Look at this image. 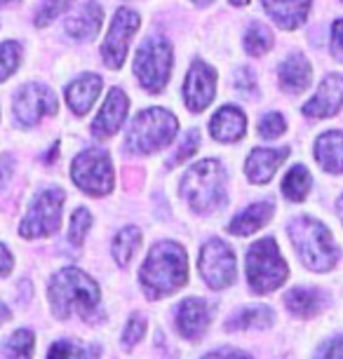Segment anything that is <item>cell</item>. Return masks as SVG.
<instances>
[{"instance_id":"cell-1","label":"cell","mask_w":343,"mask_h":359,"mask_svg":"<svg viewBox=\"0 0 343 359\" xmlns=\"http://www.w3.org/2000/svg\"><path fill=\"white\" fill-rule=\"evenodd\" d=\"M47 296H50L52 313L59 320L78 315L85 322H94V315L99 313V301H102L97 282L78 268H64L55 273Z\"/></svg>"},{"instance_id":"cell-2","label":"cell","mask_w":343,"mask_h":359,"mask_svg":"<svg viewBox=\"0 0 343 359\" xmlns=\"http://www.w3.org/2000/svg\"><path fill=\"white\" fill-rule=\"evenodd\" d=\"M188 280V259L177 242H158L141 266L139 282L151 301L179 291Z\"/></svg>"},{"instance_id":"cell-3","label":"cell","mask_w":343,"mask_h":359,"mask_svg":"<svg viewBox=\"0 0 343 359\" xmlns=\"http://www.w3.org/2000/svg\"><path fill=\"white\" fill-rule=\"evenodd\" d=\"M289 237L304 266L313 273H327L339 261V249L334 245L332 233L313 216H297L289 223Z\"/></svg>"},{"instance_id":"cell-4","label":"cell","mask_w":343,"mask_h":359,"mask_svg":"<svg viewBox=\"0 0 343 359\" xmlns=\"http://www.w3.org/2000/svg\"><path fill=\"white\" fill-rule=\"evenodd\" d=\"M181 193L195 214H212L226 202V172L217 160L193 165L181 181Z\"/></svg>"},{"instance_id":"cell-5","label":"cell","mask_w":343,"mask_h":359,"mask_svg":"<svg viewBox=\"0 0 343 359\" xmlns=\"http://www.w3.org/2000/svg\"><path fill=\"white\" fill-rule=\"evenodd\" d=\"M177 130V118L167 108H146L132 120L130 132H127V148L141 155L156 153L170 144Z\"/></svg>"},{"instance_id":"cell-6","label":"cell","mask_w":343,"mask_h":359,"mask_svg":"<svg viewBox=\"0 0 343 359\" xmlns=\"http://www.w3.org/2000/svg\"><path fill=\"white\" fill-rule=\"evenodd\" d=\"M287 275L289 268L280 256L278 242L273 237L254 242L247 252V280L254 294H271L280 284H285Z\"/></svg>"},{"instance_id":"cell-7","label":"cell","mask_w":343,"mask_h":359,"mask_svg":"<svg viewBox=\"0 0 343 359\" xmlns=\"http://www.w3.org/2000/svg\"><path fill=\"white\" fill-rule=\"evenodd\" d=\"M134 73L149 92H163L172 73V45L163 38H151L134 57Z\"/></svg>"},{"instance_id":"cell-8","label":"cell","mask_w":343,"mask_h":359,"mask_svg":"<svg viewBox=\"0 0 343 359\" xmlns=\"http://www.w3.org/2000/svg\"><path fill=\"white\" fill-rule=\"evenodd\" d=\"M71 176L87 195H97V198L109 195L113 188V165L109 153L102 148H87L73 160Z\"/></svg>"},{"instance_id":"cell-9","label":"cell","mask_w":343,"mask_h":359,"mask_svg":"<svg viewBox=\"0 0 343 359\" xmlns=\"http://www.w3.org/2000/svg\"><path fill=\"white\" fill-rule=\"evenodd\" d=\"M62 207H64V191L62 188H45L31 202V209L26 219L19 226V235L31 240V237H47L55 235L62 226Z\"/></svg>"},{"instance_id":"cell-10","label":"cell","mask_w":343,"mask_h":359,"mask_svg":"<svg viewBox=\"0 0 343 359\" xmlns=\"http://www.w3.org/2000/svg\"><path fill=\"white\" fill-rule=\"evenodd\" d=\"M200 275L210 289H226L235 282V254L224 240H210L200 252Z\"/></svg>"},{"instance_id":"cell-11","label":"cell","mask_w":343,"mask_h":359,"mask_svg":"<svg viewBox=\"0 0 343 359\" xmlns=\"http://www.w3.org/2000/svg\"><path fill=\"white\" fill-rule=\"evenodd\" d=\"M139 29V15L130 8H120L116 12L111 22V31L106 36V43L102 47L104 62L111 66V69H120L125 64L127 57V45H130L132 36Z\"/></svg>"},{"instance_id":"cell-12","label":"cell","mask_w":343,"mask_h":359,"mask_svg":"<svg viewBox=\"0 0 343 359\" xmlns=\"http://www.w3.org/2000/svg\"><path fill=\"white\" fill-rule=\"evenodd\" d=\"M57 113V94L47 85H24L15 99V118L24 127L40 123V118Z\"/></svg>"},{"instance_id":"cell-13","label":"cell","mask_w":343,"mask_h":359,"mask_svg":"<svg viewBox=\"0 0 343 359\" xmlns=\"http://www.w3.org/2000/svg\"><path fill=\"white\" fill-rule=\"evenodd\" d=\"M214 92H217V71L203 62H195L186 73L184 83V99L186 106L193 113L205 111L212 104Z\"/></svg>"},{"instance_id":"cell-14","label":"cell","mask_w":343,"mask_h":359,"mask_svg":"<svg viewBox=\"0 0 343 359\" xmlns=\"http://www.w3.org/2000/svg\"><path fill=\"white\" fill-rule=\"evenodd\" d=\"M127 111H130V99H127V94L120 90V87H113L109 92V97H106V104L102 106V111L94 118L92 134L97 139L113 137V134L123 127Z\"/></svg>"},{"instance_id":"cell-15","label":"cell","mask_w":343,"mask_h":359,"mask_svg":"<svg viewBox=\"0 0 343 359\" xmlns=\"http://www.w3.org/2000/svg\"><path fill=\"white\" fill-rule=\"evenodd\" d=\"M212 322V306L205 298H186L177 310V329L188 341L203 338Z\"/></svg>"},{"instance_id":"cell-16","label":"cell","mask_w":343,"mask_h":359,"mask_svg":"<svg viewBox=\"0 0 343 359\" xmlns=\"http://www.w3.org/2000/svg\"><path fill=\"white\" fill-rule=\"evenodd\" d=\"M343 108V76H327L318 87L315 97L304 106V115L308 118H332Z\"/></svg>"},{"instance_id":"cell-17","label":"cell","mask_w":343,"mask_h":359,"mask_svg":"<svg viewBox=\"0 0 343 359\" xmlns=\"http://www.w3.org/2000/svg\"><path fill=\"white\" fill-rule=\"evenodd\" d=\"M289 155V148H254L247 158L245 174L252 184H268Z\"/></svg>"},{"instance_id":"cell-18","label":"cell","mask_w":343,"mask_h":359,"mask_svg":"<svg viewBox=\"0 0 343 359\" xmlns=\"http://www.w3.org/2000/svg\"><path fill=\"white\" fill-rule=\"evenodd\" d=\"M104 22V12L99 8V3L87 0L80 10H76L73 15L66 19V33L73 40H92L102 29Z\"/></svg>"},{"instance_id":"cell-19","label":"cell","mask_w":343,"mask_h":359,"mask_svg":"<svg viewBox=\"0 0 343 359\" xmlns=\"http://www.w3.org/2000/svg\"><path fill=\"white\" fill-rule=\"evenodd\" d=\"M245 130H247V120H245V113H242L238 106L219 108L210 123L212 137L217 141H224V144H233V141L242 139Z\"/></svg>"},{"instance_id":"cell-20","label":"cell","mask_w":343,"mask_h":359,"mask_svg":"<svg viewBox=\"0 0 343 359\" xmlns=\"http://www.w3.org/2000/svg\"><path fill=\"white\" fill-rule=\"evenodd\" d=\"M273 22L282 29H299L308 19L311 0H261Z\"/></svg>"},{"instance_id":"cell-21","label":"cell","mask_w":343,"mask_h":359,"mask_svg":"<svg viewBox=\"0 0 343 359\" xmlns=\"http://www.w3.org/2000/svg\"><path fill=\"white\" fill-rule=\"evenodd\" d=\"M99 92H102V78L85 73L78 80H73L66 90V104L76 115H85L92 108V104L97 101Z\"/></svg>"},{"instance_id":"cell-22","label":"cell","mask_w":343,"mask_h":359,"mask_svg":"<svg viewBox=\"0 0 343 359\" xmlns=\"http://www.w3.org/2000/svg\"><path fill=\"white\" fill-rule=\"evenodd\" d=\"M313 69L304 54H289L280 66V85L289 94H301L311 85Z\"/></svg>"},{"instance_id":"cell-23","label":"cell","mask_w":343,"mask_h":359,"mask_svg":"<svg viewBox=\"0 0 343 359\" xmlns=\"http://www.w3.org/2000/svg\"><path fill=\"white\" fill-rule=\"evenodd\" d=\"M271 219H273V202H257V205L247 207L245 212L235 216L231 221V226H228V233H233L238 237L254 235Z\"/></svg>"},{"instance_id":"cell-24","label":"cell","mask_w":343,"mask_h":359,"mask_svg":"<svg viewBox=\"0 0 343 359\" xmlns=\"http://www.w3.org/2000/svg\"><path fill=\"white\" fill-rule=\"evenodd\" d=\"M315 160L325 172L343 174V134L341 132H327L322 134L315 144Z\"/></svg>"},{"instance_id":"cell-25","label":"cell","mask_w":343,"mask_h":359,"mask_svg":"<svg viewBox=\"0 0 343 359\" xmlns=\"http://www.w3.org/2000/svg\"><path fill=\"white\" fill-rule=\"evenodd\" d=\"M285 303L297 317H301V320H308V317H315L322 308H325L327 298L318 289H301V287H297V289H292L285 296Z\"/></svg>"},{"instance_id":"cell-26","label":"cell","mask_w":343,"mask_h":359,"mask_svg":"<svg viewBox=\"0 0 343 359\" xmlns=\"http://www.w3.org/2000/svg\"><path fill=\"white\" fill-rule=\"evenodd\" d=\"M271 308H245L233 317H228L226 329L228 331H240V329H268L273 324Z\"/></svg>"},{"instance_id":"cell-27","label":"cell","mask_w":343,"mask_h":359,"mask_svg":"<svg viewBox=\"0 0 343 359\" xmlns=\"http://www.w3.org/2000/svg\"><path fill=\"white\" fill-rule=\"evenodd\" d=\"M141 245V230L137 226H127L113 237V259L118 266H130L132 256L137 254V249Z\"/></svg>"},{"instance_id":"cell-28","label":"cell","mask_w":343,"mask_h":359,"mask_svg":"<svg viewBox=\"0 0 343 359\" xmlns=\"http://www.w3.org/2000/svg\"><path fill=\"white\" fill-rule=\"evenodd\" d=\"M36 352V334L31 329L15 331L3 345V359H33Z\"/></svg>"},{"instance_id":"cell-29","label":"cell","mask_w":343,"mask_h":359,"mask_svg":"<svg viewBox=\"0 0 343 359\" xmlns=\"http://www.w3.org/2000/svg\"><path fill=\"white\" fill-rule=\"evenodd\" d=\"M308 191H311V174H308V169L304 165L289 169L285 181H282V193H285V198L292 202H301L308 195Z\"/></svg>"},{"instance_id":"cell-30","label":"cell","mask_w":343,"mask_h":359,"mask_svg":"<svg viewBox=\"0 0 343 359\" xmlns=\"http://www.w3.org/2000/svg\"><path fill=\"white\" fill-rule=\"evenodd\" d=\"M47 359H99V348L78 345L73 341H57L47 352Z\"/></svg>"},{"instance_id":"cell-31","label":"cell","mask_w":343,"mask_h":359,"mask_svg":"<svg viewBox=\"0 0 343 359\" xmlns=\"http://www.w3.org/2000/svg\"><path fill=\"white\" fill-rule=\"evenodd\" d=\"M273 47V33L264 24H252L245 33V50L252 57H261Z\"/></svg>"},{"instance_id":"cell-32","label":"cell","mask_w":343,"mask_h":359,"mask_svg":"<svg viewBox=\"0 0 343 359\" xmlns=\"http://www.w3.org/2000/svg\"><path fill=\"white\" fill-rule=\"evenodd\" d=\"M19 62H22V47L17 43L0 45V83H5L19 69Z\"/></svg>"},{"instance_id":"cell-33","label":"cell","mask_w":343,"mask_h":359,"mask_svg":"<svg viewBox=\"0 0 343 359\" xmlns=\"http://www.w3.org/2000/svg\"><path fill=\"white\" fill-rule=\"evenodd\" d=\"M90 226H92V214L87 212V209H83V207L76 209V212H73V216H71V230H69L71 245H76V247L83 245Z\"/></svg>"},{"instance_id":"cell-34","label":"cell","mask_w":343,"mask_h":359,"mask_svg":"<svg viewBox=\"0 0 343 359\" xmlns=\"http://www.w3.org/2000/svg\"><path fill=\"white\" fill-rule=\"evenodd\" d=\"M198 148H200V132L198 130H191L184 137V144L179 146V151L172 155L170 162H167V169H174V167H179V165H184L186 160L193 158Z\"/></svg>"},{"instance_id":"cell-35","label":"cell","mask_w":343,"mask_h":359,"mask_svg":"<svg viewBox=\"0 0 343 359\" xmlns=\"http://www.w3.org/2000/svg\"><path fill=\"white\" fill-rule=\"evenodd\" d=\"M73 5V0H45L43 3V10L38 12V17H36V26H47V24H52L59 15H64L66 10H69Z\"/></svg>"},{"instance_id":"cell-36","label":"cell","mask_w":343,"mask_h":359,"mask_svg":"<svg viewBox=\"0 0 343 359\" xmlns=\"http://www.w3.org/2000/svg\"><path fill=\"white\" fill-rule=\"evenodd\" d=\"M287 130V123L280 113H266L259 123V134L264 139H278L280 134H285Z\"/></svg>"},{"instance_id":"cell-37","label":"cell","mask_w":343,"mask_h":359,"mask_svg":"<svg viewBox=\"0 0 343 359\" xmlns=\"http://www.w3.org/2000/svg\"><path fill=\"white\" fill-rule=\"evenodd\" d=\"M144 336H146V322L141 320V317H130V322H127V327H125V334H123V345L125 348H132V345H137Z\"/></svg>"},{"instance_id":"cell-38","label":"cell","mask_w":343,"mask_h":359,"mask_svg":"<svg viewBox=\"0 0 343 359\" xmlns=\"http://www.w3.org/2000/svg\"><path fill=\"white\" fill-rule=\"evenodd\" d=\"M315 359H343V334L329 338V341L318 350Z\"/></svg>"},{"instance_id":"cell-39","label":"cell","mask_w":343,"mask_h":359,"mask_svg":"<svg viewBox=\"0 0 343 359\" xmlns=\"http://www.w3.org/2000/svg\"><path fill=\"white\" fill-rule=\"evenodd\" d=\"M332 54L336 59H343V19L332 26Z\"/></svg>"},{"instance_id":"cell-40","label":"cell","mask_w":343,"mask_h":359,"mask_svg":"<svg viewBox=\"0 0 343 359\" xmlns=\"http://www.w3.org/2000/svg\"><path fill=\"white\" fill-rule=\"evenodd\" d=\"M203 359H252L247 352L242 350H233V348H224V350H214L210 355H205Z\"/></svg>"},{"instance_id":"cell-41","label":"cell","mask_w":343,"mask_h":359,"mask_svg":"<svg viewBox=\"0 0 343 359\" xmlns=\"http://www.w3.org/2000/svg\"><path fill=\"white\" fill-rule=\"evenodd\" d=\"M12 268H15V259H12V254L8 252V247L0 245V277L10 275Z\"/></svg>"},{"instance_id":"cell-42","label":"cell","mask_w":343,"mask_h":359,"mask_svg":"<svg viewBox=\"0 0 343 359\" xmlns=\"http://www.w3.org/2000/svg\"><path fill=\"white\" fill-rule=\"evenodd\" d=\"M10 176H12V160L8 155H3V158H0V188L8 184Z\"/></svg>"},{"instance_id":"cell-43","label":"cell","mask_w":343,"mask_h":359,"mask_svg":"<svg viewBox=\"0 0 343 359\" xmlns=\"http://www.w3.org/2000/svg\"><path fill=\"white\" fill-rule=\"evenodd\" d=\"M10 317H12V313L8 310V306H5V303H0V327H3L5 322H10Z\"/></svg>"},{"instance_id":"cell-44","label":"cell","mask_w":343,"mask_h":359,"mask_svg":"<svg viewBox=\"0 0 343 359\" xmlns=\"http://www.w3.org/2000/svg\"><path fill=\"white\" fill-rule=\"evenodd\" d=\"M231 3L235 5V8H245V5L250 3V0H231Z\"/></svg>"},{"instance_id":"cell-45","label":"cell","mask_w":343,"mask_h":359,"mask_svg":"<svg viewBox=\"0 0 343 359\" xmlns=\"http://www.w3.org/2000/svg\"><path fill=\"white\" fill-rule=\"evenodd\" d=\"M193 3H195V5H210L212 0H193Z\"/></svg>"},{"instance_id":"cell-46","label":"cell","mask_w":343,"mask_h":359,"mask_svg":"<svg viewBox=\"0 0 343 359\" xmlns=\"http://www.w3.org/2000/svg\"><path fill=\"white\" fill-rule=\"evenodd\" d=\"M339 214H341V221H343V198L339 200Z\"/></svg>"},{"instance_id":"cell-47","label":"cell","mask_w":343,"mask_h":359,"mask_svg":"<svg viewBox=\"0 0 343 359\" xmlns=\"http://www.w3.org/2000/svg\"><path fill=\"white\" fill-rule=\"evenodd\" d=\"M10 3H17V0H0V5H10Z\"/></svg>"}]
</instances>
